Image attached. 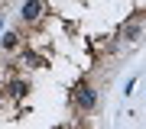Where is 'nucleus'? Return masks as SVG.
Segmentation results:
<instances>
[{"mask_svg":"<svg viewBox=\"0 0 146 129\" xmlns=\"http://www.w3.org/2000/svg\"><path fill=\"white\" fill-rule=\"evenodd\" d=\"M75 103H78L81 110H94L98 107V90H94L91 84H78V87H75Z\"/></svg>","mask_w":146,"mask_h":129,"instance_id":"f257e3e1","label":"nucleus"},{"mask_svg":"<svg viewBox=\"0 0 146 129\" xmlns=\"http://www.w3.org/2000/svg\"><path fill=\"white\" fill-rule=\"evenodd\" d=\"M39 13H42V0H26V7H23V20L33 23V20H39Z\"/></svg>","mask_w":146,"mask_h":129,"instance_id":"f03ea898","label":"nucleus"},{"mask_svg":"<svg viewBox=\"0 0 146 129\" xmlns=\"http://www.w3.org/2000/svg\"><path fill=\"white\" fill-rule=\"evenodd\" d=\"M26 90H29V84H26V81H10V94H13V97H23Z\"/></svg>","mask_w":146,"mask_h":129,"instance_id":"7ed1b4c3","label":"nucleus"},{"mask_svg":"<svg viewBox=\"0 0 146 129\" xmlns=\"http://www.w3.org/2000/svg\"><path fill=\"white\" fill-rule=\"evenodd\" d=\"M136 36H140V23H130V26L123 29V39H127V42H133Z\"/></svg>","mask_w":146,"mask_h":129,"instance_id":"20e7f679","label":"nucleus"},{"mask_svg":"<svg viewBox=\"0 0 146 129\" xmlns=\"http://www.w3.org/2000/svg\"><path fill=\"white\" fill-rule=\"evenodd\" d=\"M16 39H20L16 32H3V39H0V45H3V48H13V45H16Z\"/></svg>","mask_w":146,"mask_h":129,"instance_id":"39448f33","label":"nucleus"},{"mask_svg":"<svg viewBox=\"0 0 146 129\" xmlns=\"http://www.w3.org/2000/svg\"><path fill=\"white\" fill-rule=\"evenodd\" d=\"M0 20H3V16H0Z\"/></svg>","mask_w":146,"mask_h":129,"instance_id":"423d86ee","label":"nucleus"}]
</instances>
